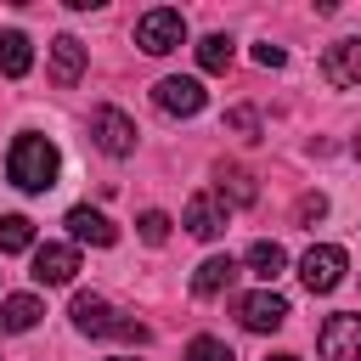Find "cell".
Returning a JSON list of instances; mask_svg holds the SVG:
<instances>
[{"label":"cell","instance_id":"28","mask_svg":"<svg viewBox=\"0 0 361 361\" xmlns=\"http://www.w3.org/2000/svg\"><path fill=\"white\" fill-rule=\"evenodd\" d=\"M107 361H135V355H107Z\"/></svg>","mask_w":361,"mask_h":361},{"label":"cell","instance_id":"7","mask_svg":"<svg viewBox=\"0 0 361 361\" xmlns=\"http://www.w3.org/2000/svg\"><path fill=\"white\" fill-rule=\"evenodd\" d=\"M90 135H96V147H102L107 158H130V152H135V118L118 113V107H96Z\"/></svg>","mask_w":361,"mask_h":361},{"label":"cell","instance_id":"14","mask_svg":"<svg viewBox=\"0 0 361 361\" xmlns=\"http://www.w3.org/2000/svg\"><path fill=\"white\" fill-rule=\"evenodd\" d=\"M231 276H237V259H231V254H209V259L192 271V293H197V299H214V293L231 288Z\"/></svg>","mask_w":361,"mask_h":361},{"label":"cell","instance_id":"24","mask_svg":"<svg viewBox=\"0 0 361 361\" xmlns=\"http://www.w3.org/2000/svg\"><path fill=\"white\" fill-rule=\"evenodd\" d=\"M322 214H327V197H322V192H305V197H299V209H293V220H299V226H316Z\"/></svg>","mask_w":361,"mask_h":361},{"label":"cell","instance_id":"2","mask_svg":"<svg viewBox=\"0 0 361 361\" xmlns=\"http://www.w3.org/2000/svg\"><path fill=\"white\" fill-rule=\"evenodd\" d=\"M73 327L90 333V338H124V344H147V327L135 316H118L102 293H73Z\"/></svg>","mask_w":361,"mask_h":361},{"label":"cell","instance_id":"13","mask_svg":"<svg viewBox=\"0 0 361 361\" xmlns=\"http://www.w3.org/2000/svg\"><path fill=\"white\" fill-rule=\"evenodd\" d=\"M214 197L248 209V203H259V186H254V175H248L243 164H220V169H214Z\"/></svg>","mask_w":361,"mask_h":361},{"label":"cell","instance_id":"16","mask_svg":"<svg viewBox=\"0 0 361 361\" xmlns=\"http://www.w3.org/2000/svg\"><path fill=\"white\" fill-rule=\"evenodd\" d=\"M39 316H45V305H39L34 293H11V299H0V333H28Z\"/></svg>","mask_w":361,"mask_h":361},{"label":"cell","instance_id":"20","mask_svg":"<svg viewBox=\"0 0 361 361\" xmlns=\"http://www.w3.org/2000/svg\"><path fill=\"white\" fill-rule=\"evenodd\" d=\"M282 265H288L282 243H254V248H248V271H254L259 282H276V276H282Z\"/></svg>","mask_w":361,"mask_h":361},{"label":"cell","instance_id":"10","mask_svg":"<svg viewBox=\"0 0 361 361\" xmlns=\"http://www.w3.org/2000/svg\"><path fill=\"white\" fill-rule=\"evenodd\" d=\"M322 79H327L333 90L361 85V39H333L327 56H322Z\"/></svg>","mask_w":361,"mask_h":361},{"label":"cell","instance_id":"15","mask_svg":"<svg viewBox=\"0 0 361 361\" xmlns=\"http://www.w3.org/2000/svg\"><path fill=\"white\" fill-rule=\"evenodd\" d=\"M79 73H85V45H79L73 34L51 39V79L68 90V85H79Z\"/></svg>","mask_w":361,"mask_h":361},{"label":"cell","instance_id":"1","mask_svg":"<svg viewBox=\"0 0 361 361\" xmlns=\"http://www.w3.org/2000/svg\"><path fill=\"white\" fill-rule=\"evenodd\" d=\"M56 169H62V158H56V147H51L45 135H17V141H11L6 180H11L17 192H51V186H56Z\"/></svg>","mask_w":361,"mask_h":361},{"label":"cell","instance_id":"4","mask_svg":"<svg viewBox=\"0 0 361 361\" xmlns=\"http://www.w3.org/2000/svg\"><path fill=\"white\" fill-rule=\"evenodd\" d=\"M344 271H350V254H344L338 243H316V248H305V259H299V282H305L310 293H333V288L344 282Z\"/></svg>","mask_w":361,"mask_h":361},{"label":"cell","instance_id":"8","mask_svg":"<svg viewBox=\"0 0 361 361\" xmlns=\"http://www.w3.org/2000/svg\"><path fill=\"white\" fill-rule=\"evenodd\" d=\"M237 322H243L248 333H276V327L288 322V299L271 293V288H254V293L237 299Z\"/></svg>","mask_w":361,"mask_h":361},{"label":"cell","instance_id":"9","mask_svg":"<svg viewBox=\"0 0 361 361\" xmlns=\"http://www.w3.org/2000/svg\"><path fill=\"white\" fill-rule=\"evenodd\" d=\"M73 271H79V248H68V243H39L34 248V282H45V288H62V282H73Z\"/></svg>","mask_w":361,"mask_h":361},{"label":"cell","instance_id":"26","mask_svg":"<svg viewBox=\"0 0 361 361\" xmlns=\"http://www.w3.org/2000/svg\"><path fill=\"white\" fill-rule=\"evenodd\" d=\"M350 152H355V158H361V135H355V141H350Z\"/></svg>","mask_w":361,"mask_h":361},{"label":"cell","instance_id":"12","mask_svg":"<svg viewBox=\"0 0 361 361\" xmlns=\"http://www.w3.org/2000/svg\"><path fill=\"white\" fill-rule=\"evenodd\" d=\"M226 220H231V214H226V203H220L214 192H197V197L186 203V231L203 237V243H214V237L226 231Z\"/></svg>","mask_w":361,"mask_h":361},{"label":"cell","instance_id":"3","mask_svg":"<svg viewBox=\"0 0 361 361\" xmlns=\"http://www.w3.org/2000/svg\"><path fill=\"white\" fill-rule=\"evenodd\" d=\"M135 45H141L147 56H169L175 45H186V17H180L175 6H152V11H141V23H135Z\"/></svg>","mask_w":361,"mask_h":361},{"label":"cell","instance_id":"22","mask_svg":"<svg viewBox=\"0 0 361 361\" xmlns=\"http://www.w3.org/2000/svg\"><path fill=\"white\" fill-rule=\"evenodd\" d=\"M135 231H141V243L158 248V243H169V214H164V209H147V214L135 220Z\"/></svg>","mask_w":361,"mask_h":361},{"label":"cell","instance_id":"25","mask_svg":"<svg viewBox=\"0 0 361 361\" xmlns=\"http://www.w3.org/2000/svg\"><path fill=\"white\" fill-rule=\"evenodd\" d=\"M254 62H259V68H282V62H288V51L265 39V45H254Z\"/></svg>","mask_w":361,"mask_h":361},{"label":"cell","instance_id":"5","mask_svg":"<svg viewBox=\"0 0 361 361\" xmlns=\"http://www.w3.org/2000/svg\"><path fill=\"white\" fill-rule=\"evenodd\" d=\"M152 102H158L169 118H192V113H203L209 90H203V79H192V73H169V79L152 85Z\"/></svg>","mask_w":361,"mask_h":361},{"label":"cell","instance_id":"17","mask_svg":"<svg viewBox=\"0 0 361 361\" xmlns=\"http://www.w3.org/2000/svg\"><path fill=\"white\" fill-rule=\"evenodd\" d=\"M0 68L11 73V79H23L28 68H34V45H28V34H0Z\"/></svg>","mask_w":361,"mask_h":361},{"label":"cell","instance_id":"11","mask_svg":"<svg viewBox=\"0 0 361 361\" xmlns=\"http://www.w3.org/2000/svg\"><path fill=\"white\" fill-rule=\"evenodd\" d=\"M68 231H73V243H90V248H113V243H118V226H113L102 209H90V203L68 209Z\"/></svg>","mask_w":361,"mask_h":361},{"label":"cell","instance_id":"21","mask_svg":"<svg viewBox=\"0 0 361 361\" xmlns=\"http://www.w3.org/2000/svg\"><path fill=\"white\" fill-rule=\"evenodd\" d=\"M180 361H231V344L203 333V338H192V344H186V355H180Z\"/></svg>","mask_w":361,"mask_h":361},{"label":"cell","instance_id":"19","mask_svg":"<svg viewBox=\"0 0 361 361\" xmlns=\"http://www.w3.org/2000/svg\"><path fill=\"white\" fill-rule=\"evenodd\" d=\"M231 51H237V45H231L226 34H203V39H197V68H203V73H226V68H231Z\"/></svg>","mask_w":361,"mask_h":361},{"label":"cell","instance_id":"6","mask_svg":"<svg viewBox=\"0 0 361 361\" xmlns=\"http://www.w3.org/2000/svg\"><path fill=\"white\" fill-rule=\"evenodd\" d=\"M316 350H322V361H361V316L355 310L327 316L316 333Z\"/></svg>","mask_w":361,"mask_h":361},{"label":"cell","instance_id":"27","mask_svg":"<svg viewBox=\"0 0 361 361\" xmlns=\"http://www.w3.org/2000/svg\"><path fill=\"white\" fill-rule=\"evenodd\" d=\"M271 361H299V355H271Z\"/></svg>","mask_w":361,"mask_h":361},{"label":"cell","instance_id":"18","mask_svg":"<svg viewBox=\"0 0 361 361\" xmlns=\"http://www.w3.org/2000/svg\"><path fill=\"white\" fill-rule=\"evenodd\" d=\"M34 248V220L28 214H0V254H28Z\"/></svg>","mask_w":361,"mask_h":361},{"label":"cell","instance_id":"23","mask_svg":"<svg viewBox=\"0 0 361 361\" xmlns=\"http://www.w3.org/2000/svg\"><path fill=\"white\" fill-rule=\"evenodd\" d=\"M226 124H231L243 141H259V113H254V107H231V113H226Z\"/></svg>","mask_w":361,"mask_h":361}]
</instances>
